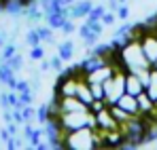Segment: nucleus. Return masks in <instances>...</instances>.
Returning <instances> with one entry per match:
<instances>
[{"label": "nucleus", "mask_w": 157, "mask_h": 150, "mask_svg": "<svg viewBox=\"0 0 157 150\" xmlns=\"http://www.w3.org/2000/svg\"><path fill=\"white\" fill-rule=\"evenodd\" d=\"M96 127H98V129H102V131H115V129H121L119 121L113 116V112H110L108 104H106L100 112H96Z\"/></svg>", "instance_id": "nucleus-5"}, {"label": "nucleus", "mask_w": 157, "mask_h": 150, "mask_svg": "<svg viewBox=\"0 0 157 150\" xmlns=\"http://www.w3.org/2000/svg\"><path fill=\"white\" fill-rule=\"evenodd\" d=\"M75 21H77V19H72V17H68V19L64 21V25H62V34H64V36H70L72 32H77V30H78Z\"/></svg>", "instance_id": "nucleus-20"}, {"label": "nucleus", "mask_w": 157, "mask_h": 150, "mask_svg": "<svg viewBox=\"0 0 157 150\" xmlns=\"http://www.w3.org/2000/svg\"><path fill=\"white\" fill-rule=\"evenodd\" d=\"M26 42H28V47H36V45H43V40H40V36H38L36 27H30V30L26 32Z\"/></svg>", "instance_id": "nucleus-16"}, {"label": "nucleus", "mask_w": 157, "mask_h": 150, "mask_svg": "<svg viewBox=\"0 0 157 150\" xmlns=\"http://www.w3.org/2000/svg\"><path fill=\"white\" fill-rule=\"evenodd\" d=\"M117 21H119V19H117V13H115V11H106L104 15H102V24H104L106 27H108V25H115Z\"/></svg>", "instance_id": "nucleus-23"}, {"label": "nucleus", "mask_w": 157, "mask_h": 150, "mask_svg": "<svg viewBox=\"0 0 157 150\" xmlns=\"http://www.w3.org/2000/svg\"><path fill=\"white\" fill-rule=\"evenodd\" d=\"M15 53H17V47H15L13 42H9V45H4V47H2V53H0V59H4V61H6V59H11V57H13Z\"/></svg>", "instance_id": "nucleus-22"}, {"label": "nucleus", "mask_w": 157, "mask_h": 150, "mask_svg": "<svg viewBox=\"0 0 157 150\" xmlns=\"http://www.w3.org/2000/svg\"><path fill=\"white\" fill-rule=\"evenodd\" d=\"M155 32H157V25H155Z\"/></svg>", "instance_id": "nucleus-33"}, {"label": "nucleus", "mask_w": 157, "mask_h": 150, "mask_svg": "<svg viewBox=\"0 0 157 150\" xmlns=\"http://www.w3.org/2000/svg\"><path fill=\"white\" fill-rule=\"evenodd\" d=\"M57 121L66 131H72L81 127H96V114L91 112V108H83V110H72V112H59Z\"/></svg>", "instance_id": "nucleus-3"}, {"label": "nucleus", "mask_w": 157, "mask_h": 150, "mask_svg": "<svg viewBox=\"0 0 157 150\" xmlns=\"http://www.w3.org/2000/svg\"><path fill=\"white\" fill-rule=\"evenodd\" d=\"M4 2H6V0H0V11L4 9Z\"/></svg>", "instance_id": "nucleus-29"}, {"label": "nucleus", "mask_w": 157, "mask_h": 150, "mask_svg": "<svg viewBox=\"0 0 157 150\" xmlns=\"http://www.w3.org/2000/svg\"><path fill=\"white\" fill-rule=\"evenodd\" d=\"M94 4H96L94 0H75V2L68 6V13H70L72 19H85V17L91 13Z\"/></svg>", "instance_id": "nucleus-6"}, {"label": "nucleus", "mask_w": 157, "mask_h": 150, "mask_svg": "<svg viewBox=\"0 0 157 150\" xmlns=\"http://www.w3.org/2000/svg\"><path fill=\"white\" fill-rule=\"evenodd\" d=\"M62 2H64V4H66V6H70V4H72V2H75V0H62Z\"/></svg>", "instance_id": "nucleus-28"}, {"label": "nucleus", "mask_w": 157, "mask_h": 150, "mask_svg": "<svg viewBox=\"0 0 157 150\" xmlns=\"http://www.w3.org/2000/svg\"><path fill=\"white\" fill-rule=\"evenodd\" d=\"M0 82L2 85H6L9 89H13L15 91V87H17V78H15V70L9 66V61H4L2 59V64H0Z\"/></svg>", "instance_id": "nucleus-9"}, {"label": "nucleus", "mask_w": 157, "mask_h": 150, "mask_svg": "<svg viewBox=\"0 0 157 150\" xmlns=\"http://www.w3.org/2000/svg\"><path fill=\"white\" fill-rule=\"evenodd\" d=\"M68 17H70V13H68V6H66V9L55 11V13H45V24L51 25L53 30H62V25Z\"/></svg>", "instance_id": "nucleus-8"}, {"label": "nucleus", "mask_w": 157, "mask_h": 150, "mask_svg": "<svg viewBox=\"0 0 157 150\" xmlns=\"http://www.w3.org/2000/svg\"><path fill=\"white\" fill-rule=\"evenodd\" d=\"M144 93L157 104V70L155 68H151V72H149L147 80H144Z\"/></svg>", "instance_id": "nucleus-14"}, {"label": "nucleus", "mask_w": 157, "mask_h": 150, "mask_svg": "<svg viewBox=\"0 0 157 150\" xmlns=\"http://www.w3.org/2000/svg\"><path fill=\"white\" fill-rule=\"evenodd\" d=\"M77 97L83 101V104H87V106H91V101H94V93H91V87H89V82H87V78H85V76H83V78L78 80Z\"/></svg>", "instance_id": "nucleus-13"}, {"label": "nucleus", "mask_w": 157, "mask_h": 150, "mask_svg": "<svg viewBox=\"0 0 157 150\" xmlns=\"http://www.w3.org/2000/svg\"><path fill=\"white\" fill-rule=\"evenodd\" d=\"M125 76H128V72H125L123 68H117L115 74L104 82V100H106V104H117L119 97L125 93Z\"/></svg>", "instance_id": "nucleus-4"}, {"label": "nucleus", "mask_w": 157, "mask_h": 150, "mask_svg": "<svg viewBox=\"0 0 157 150\" xmlns=\"http://www.w3.org/2000/svg\"><path fill=\"white\" fill-rule=\"evenodd\" d=\"M30 59H32V61H40V59H45V47H43V45L30 47Z\"/></svg>", "instance_id": "nucleus-18"}, {"label": "nucleus", "mask_w": 157, "mask_h": 150, "mask_svg": "<svg viewBox=\"0 0 157 150\" xmlns=\"http://www.w3.org/2000/svg\"><path fill=\"white\" fill-rule=\"evenodd\" d=\"M77 32H78V36H81V40L85 42V47H89V49H91L94 45H98V40H100V34H96V32L85 24V21L78 25Z\"/></svg>", "instance_id": "nucleus-10"}, {"label": "nucleus", "mask_w": 157, "mask_h": 150, "mask_svg": "<svg viewBox=\"0 0 157 150\" xmlns=\"http://www.w3.org/2000/svg\"><path fill=\"white\" fill-rule=\"evenodd\" d=\"M115 13H117V19H119V21H128V19H130V4H128V2H121Z\"/></svg>", "instance_id": "nucleus-17"}, {"label": "nucleus", "mask_w": 157, "mask_h": 150, "mask_svg": "<svg viewBox=\"0 0 157 150\" xmlns=\"http://www.w3.org/2000/svg\"><path fill=\"white\" fill-rule=\"evenodd\" d=\"M36 32H38L40 40H43V45H53V42H55V34H53V27H51V25L38 24V25H36Z\"/></svg>", "instance_id": "nucleus-15"}, {"label": "nucleus", "mask_w": 157, "mask_h": 150, "mask_svg": "<svg viewBox=\"0 0 157 150\" xmlns=\"http://www.w3.org/2000/svg\"><path fill=\"white\" fill-rule=\"evenodd\" d=\"M19 101H21L24 106H28V104H34V91H32V89L21 91V93H19Z\"/></svg>", "instance_id": "nucleus-25"}, {"label": "nucleus", "mask_w": 157, "mask_h": 150, "mask_svg": "<svg viewBox=\"0 0 157 150\" xmlns=\"http://www.w3.org/2000/svg\"><path fill=\"white\" fill-rule=\"evenodd\" d=\"M6 61H9V66H11L15 72H19V70L24 68V57H21L19 53H15V55H13L11 59H6Z\"/></svg>", "instance_id": "nucleus-21"}, {"label": "nucleus", "mask_w": 157, "mask_h": 150, "mask_svg": "<svg viewBox=\"0 0 157 150\" xmlns=\"http://www.w3.org/2000/svg\"><path fill=\"white\" fill-rule=\"evenodd\" d=\"M49 61H51V70H55L57 74H59V72H64V64H66V61H64V59H62L59 55H55V57H51Z\"/></svg>", "instance_id": "nucleus-24"}, {"label": "nucleus", "mask_w": 157, "mask_h": 150, "mask_svg": "<svg viewBox=\"0 0 157 150\" xmlns=\"http://www.w3.org/2000/svg\"><path fill=\"white\" fill-rule=\"evenodd\" d=\"M6 45V36H4V32H0V49Z\"/></svg>", "instance_id": "nucleus-27"}, {"label": "nucleus", "mask_w": 157, "mask_h": 150, "mask_svg": "<svg viewBox=\"0 0 157 150\" xmlns=\"http://www.w3.org/2000/svg\"><path fill=\"white\" fill-rule=\"evenodd\" d=\"M64 148H75V150L104 148V144H102V133H100L98 127H81V129L66 131Z\"/></svg>", "instance_id": "nucleus-2"}, {"label": "nucleus", "mask_w": 157, "mask_h": 150, "mask_svg": "<svg viewBox=\"0 0 157 150\" xmlns=\"http://www.w3.org/2000/svg\"><path fill=\"white\" fill-rule=\"evenodd\" d=\"M125 112H130L132 116H138L140 114V108H138V97L136 95H130V93H123L121 97H119V101H117Z\"/></svg>", "instance_id": "nucleus-11"}, {"label": "nucleus", "mask_w": 157, "mask_h": 150, "mask_svg": "<svg viewBox=\"0 0 157 150\" xmlns=\"http://www.w3.org/2000/svg\"><path fill=\"white\" fill-rule=\"evenodd\" d=\"M125 93H130V95H140V93H144V80L140 78V74H134V72H128L125 76Z\"/></svg>", "instance_id": "nucleus-7"}, {"label": "nucleus", "mask_w": 157, "mask_h": 150, "mask_svg": "<svg viewBox=\"0 0 157 150\" xmlns=\"http://www.w3.org/2000/svg\"><path fill=\"white\" fill-rule=\"evenodd\" d=\"M153 68H155V70H157V59H155V61H153Z\"/></svg>", "instance_id": "nucleus-30"}, {"label": "nucleus", "mask_w": 157, "mask_h": 150, "mask_svg": "<svg viewBox=\"0 0 157 150\" xmlns=\"http://www.w3.org/2000/svg\"><path fill=\"white\" fill-rule=\"evenodd\" d=\"M21 114H24L26 123H34V121H36V108H34L32 104H28V106L21 108Z\"/></svg>", "instance_id": "nucleus-19"}, {"label": "nucleus", "mask_w": 157, "mask_h": 150, "mask_svg": "<svg viewBox=\"0 0 157 150\" xmlns=\"http://www.w3.org/2000/svg\"><path fill=\"white\" fill-rule=\"evenodd\" d=\"M119 2H130V0H119Z\"/></svg>", "instance_id": "nucleus-32"}, {"label": "nucleus", "mask_w": 157, "mask_h": 150, "mask_svg": "<svg viewBox=\"0 0 157 150\" xmlns=\"http://www.w3.org/2000/svg\"><path fill=\"white\" fill-rule=\"evenodd\" d=\"M24 2H28V4H30V2H34V0H24Z\"/></svg>", "instance_id": "nucleus-31"}, {"label": "nucleus", "mask_w": 157, "mask_h": 150, "mask_svg": "<svg viewBox=\"0 0 157 150\" xmlns=\"http://www.w3.org/2000/svg\"><path fill=\"white\" fill-rule=\"evenodd\" d=\"M115 61L125 72L140 74L142 80H147V76H149L151 68H153V64L149 61V57H147V53H144L138 38H132L128 42H123L119 49L115 51Z\"/></svg>", "instance_id": "nucleus-1"}, {"label": "nucleus", "mask_w": 157, "mask_h": 150, "mask_svg": "<svg viewBox=\"0 0 157 150\" xmlns=\"http://www.w3.org/2000/svg\"><path fill=\"white\" fill-rule=\"evenodd\" d=\"M75 53H77V49H75V42L72 40H62L59 45H57V55L66 61V64H70L72 59H75Z\"/></svg>", "instance_id": "nucleus-12"}, {"label": "nucleus", "mask_w": 157, "mask_h": 150, "mask_svg": "<svg viewBox=\"0 0 157 150\" xmlns=\"http://www.w3.org/2000/svg\"><path fill=\"white\" fill-rule=\"evenodd\" d=\"M28 89H32V85H30L28 80H24V78H19V80H17L15 91H17V93H21V91H28Z\"/></svg>", "instance_id": "nucleus-26"}]
</instances>
